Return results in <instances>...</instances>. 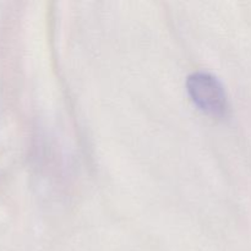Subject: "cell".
<instances>
[{"instance_id":"6da1fadb","label":"cell","mask_w":251,"mask_h":251,"mask_svg":"<svg viewBox=\"0 0 251 251\" xmlns=\"http://www.w3.org/2000/svg\"><path fill=\"white\" fill-rule=\"evenodd\" d=\"M189 92L194 102L206 113L220 115L226 109V95L215 77L206 74H196L188 81Z\"/></svg>"}]
</instances>
